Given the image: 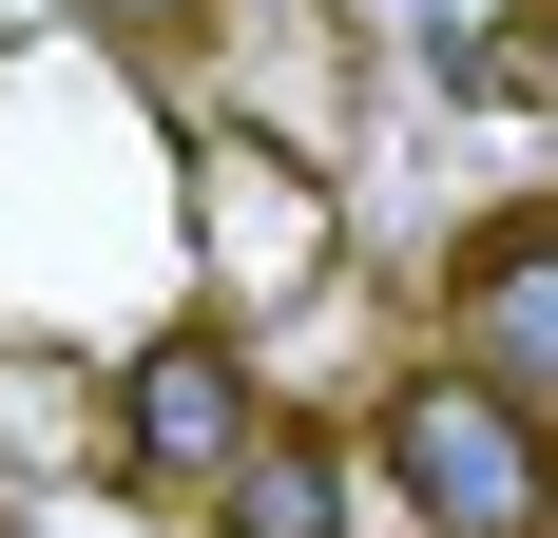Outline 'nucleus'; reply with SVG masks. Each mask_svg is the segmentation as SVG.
<instances>
[{
	"label": "nucleus",
	"mask_w": 558,
	"mask_h": 538,
	"mask_svg": "<svg viewBox=\"0 0 558 538\" xmlns=\"http://www.w3.org/2000/svg\"><path fill=\"white\" fill-rule=\"evenodd\" d=\"M366 481L404 500V538H558V424L424 346V366L366 404Z\"/></svg>",
	"instance_id": "obj_1"
},
{
	"label": "nucleus",
	"mask_w": 558,
	"mask_h": 538,
	"mask_svg": "<svg viewBox=\"0 0 558 538\" xmlns=\"http://www.w3.org/2000/svg\"><path fill=\"white\" fill-rule=\"evenodd\" d=\"M270 424H289V404L251 384L231 327H155V346L116 366V404H97V462H116L135 500H231V462H251Z\"/></svg>",
	"instance_id": "obj_2"
},
{
	"label": "nucleus",
	"mask_w": 558,
	"mask_h": 538,
	"mask_svg": "<svg viewBox=\"0 0 558 538\" xmlns=\"http://www.w3.org/2000/svg\"><path fill=\"white\" fill-rule=\"evenodd\" d=\"M424 346H444V366H482L501 404H539V424H558V193H520V212H482V231L444 250Z\"/></svg>",
	"instance_id": "obj_3"
},
{
	"label": "nucleus",
	"mask_w": 558,
	"mask_h": 538,
	"mask_svg": "<svg viewBox=\"0 0 558 538\" xmlns=\"http://www.w3.org/2000/svg\"><path fill=\"white\" fill-rule=\"evenodd\" d=\"M213 538H347V442H328V424H270L251 462H231Z\"/></svg>",
	"instance_id": "obj_4"
},
{
	"label": "nucleus",
	"mask_w": 558,
	"mask_h": 538,
	"mask_svg": "<svg viewBox=\"0 0 558 538\" xmlns=\"http://www.w3.org/2000/svg\"><path fill=\"white\" fill-rule=\"evenodd\" d=\"M116 20H135V39H173V20H193V0H116Z\"/></svg>",
	"instance_id": "obj_5"
}]
</instances>
